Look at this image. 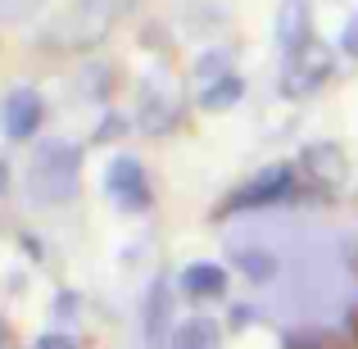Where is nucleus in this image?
<instances>
[{
    "label": "nucleus",
    "mask_w": 358,
    "mask_h": 349,
    "mask_svg": "<svg viewBox=\"0 0 358 349\" xmlns=\"http://www.w3.org/2000/svg\"><path fill=\"white\" fill-rule=\"evenodd\" d=\"M141 0H69L45 23L41 45L45 50H96Z\"/></svg>",
    "instance_id": "1"
},
{
    "label": "nucleus",
    "mask_w": 358,
    "mask_h": 349,
    "mask_svg": "<svg viewBox=\"0 0 358 349\" xmlns=\"http://www.w3.org/2000/svg\"><path fill=\"white\" fill-rule=\"evenodd\" d=\"M78 168H82V150L69 141H45L36 145L32 164H27V186L41 204H69L78 195Z\"/></svg>",
    "instance_id": "2"
},
{
    "label": "nucleus",
    "mask_w": 358,
    "mask_h": 349,
    "mask_svg": "<svg viewBox=\"0 0 358 349\" xmlns=\"http://www.w3.org/2000/svg\"><path fill=\"white\" fill-rule=\"evenodd\" d=\"M290 191H295V173H290L286 164H272L263 168L259 177H250L245 186L227 195V204H222V213H245V209H263V204H281L290 200Z\"/></svg>",
    "instance_id": "3"
},
{
    "label": "nucleus",
    "mask_w": 358,
    "mask_h": 349,
    "mask_svg": "<svg viewBox=\"0 0 358 349\" xmlns=\"http://www.w3.org/2000/svg\"><path fill=\"white\" fill-rule=\"evenodd\" d=\"M331 50H327L322 41H308V45H299L295 55H286V73H281V91L286 96H313L317 87H322L327 78H331Z\"/></svg>",
    "instance_id": "4"
},
{
    "label": "nucleus",
    "mask_w": 358,
    "mask_h": 349,
    "mask_svg": "<svg viewBox=\"0 0 358 349\" xmlns=\"http://www.w3.org/2000/svg\"><path fill=\"white\" fill-rule=\"evenodd\" d=\"M105 191H109V200H114L118 209H127V213L150 209V177H145V168H141L131 155H118L114 164H109Z\"/></svg>",
    "instance_id": "5"
},
{
    "label": "nucleus",
    "mask_w": 358,
    "mask_h": 349,
    "mask_svg": "<svg viewBox=\"0 0 358 349\" xmlns=\"http://www.w3.org/2000/svg\"><path fill=\"white\" fill-rule=\"evenodd\" d=\"M299 173H304L317 191H341L345 177H350V159H345L341 145L317 141V145H304V155H299Z\"/></svg>",
    "instance_id": "6"
},
{
    "label": "nucleus",
    "mask_w": 358,
    "mask_h": 349,
    "mask_svg": "<svg viewBox=\"0 0 358 349\" xmlns=\"http://www.w3.org/2000/svg\"><path fill=\"white\" fill-rule=\"evenodd\" d=\"M41 114H45V105L32 87H14L0 100V127H5L9 141H32L36 127H41Z\"/></svg>",
    "instance_id": "7"
},
{
    "label": "nucleus",
    "mask_w": 358,
    "mask_h": 349,
    "mask_svg": "<svg viewBox=\"0 0 358 349\" xmlns=\"http://www.w3.org/2000/svg\"><path fill=\"white\" fill-rule=\"evenodd\" d=\"M177 100L173 96H164V91H145L141 96V127L150 131V136H164V131H173L177 127Z\"/></svg>",
    "instance_id": "8"
},
{
    "label": "nucleus",
    "mask_w": 358,
    "mask_h": 349,
    "mask_svg": "<svg viewBox=\"0 0 358 349\" xmlns=\"http://www.w3.org/2000/svg\"><path fill=\"white\" fill-rule=\"evenodd\" d=\"M182 290L191 299H222V290H227V272H222L218 263H191V268L182 272Z\"/></svg>",
    "instance_id": "9"
},
{
    "label": "nucleus",
    "mask_w": 358,
    "mask_h": 349,
    "mask_svg": "<svg viewBox=\"0 0 358 349\" xmlns=\"http://www.w3.org/2000/svg\"><path fill=\"white\" fill-rule=\"evenodd\" d=\"M218 345H222V332L209 318H191V322L173 327V336H168V349H218Z\"/></svg>",
    "instance_id": "10"
},
{
    "label": "nucleus",
    "mask_w": 358,
    "mask_h": 349,
    "mask_svg": "<svg viewBox=\"0 0 358 349\" xmlns=\"http://www.w3.org/2000/svg\"><path fill=\"white\" fill-rule=\"evenodd\" d=\"M168 318H173V299H168V281H155V290H150L145 299V341L150 345H164L168 336Z\"/></svg>",
    "instance_id": "11"
},
{
    "label": "nucleus",
    "mask_w": 358,
    "mask_h": 349,
    "mask_svg": "<svg viewBox=\"0 0 358 349\" xmlns=\"http://www.w3.org/2000/svg\"><path fill=\"white\" fill-rule=\"evenodd\" d=\"M277 32H281V45H286V55H295L299 45H308V41H313V27H308V9H304V5H286V14H281Z\"/></svg>",
    "instance_id": "12"
},
{
    "label": "nucleus",
    "mask_w": 358,
    "mask_h": 349,
    "mask_svg": "<svg viewBox=\"0 0 358 349\" xmlns=\"http://www.w3.org/2000/svg\"><path fill=\"white\" fill-rule=\"evenodd\" d=\"M241 91H245V87H241V78H236V73H222L218 82H209V87H204L200 105L209 109V114H213V109H231V105L241 100Z\"/></svg>",
    "instance_id": "13"
},
{
    "label": "nucleus",
    "mask_w": 358,
    "mask_h": 349,
    "mask_svg": "<svg viewBox=\"0 0 358 349\" xmlns=\"http://www.w3.org/2000/svg\"><path fill=\"white\" fill-rule=\"evenodd\" d=\"M236 268H241L250 281H268V277H277V259H272L268 250H241V254H236Z\"/></svg>",
    "instance_id": "14"
},
{
    "label": "nucleus",
    "mask_w": 358,
    "mask_h": 349,
    "mask_svg": "<svg viewBox=\"0 0 358 349\" xmlns=\"http://www.w3.org/2000/svg\"><path fill=\"white\" fill-rule=\"evenodd\" d=\"M281 349H350V345H345L341 336H331V332H317V327H304V332H290Z\"/></svg>",
    "instance_id": "15"
},
{
    "label": "nucleus",
    "mask_w": 358,
    "mask_h": 349,
    "mask_svg": "<svg viewBox=\"0 0 358 349\" xmlns=\"http://www.w3.org/2000/svg\"><path fill=\"white\" fill-rule=\"evenodd\" d=\"M341 45H345L350 55H358V14L350 18V23H345V32H341Z\"/></svg>",
    "instance_id": "16"
},
{
    "label": "nucleus",
    "mask_w": 358,
    "mask_h": 349,
    "mask_svg": "<svg viewBox=\"0 0 358 349\" xmlns=\"http://www.w3.org/2000/svg\"><path fill=\"white\" fill-rule=\"evenodd\" d=\"M36 349H73L69 336H59V332H45L41 341H36Z\"/></svg>",
    "instance_id": "17"
},
{
    "label": "nucleus",
    "mask_w": 358,
    "mask_h": 349,
    "mask_svg": "<svg viewBox=\"0 0 358 349\" xmlns=\"http://www.w3.org/2000/svg\"><path fill=\"white\" fill-rule=\"evenodd\" d=\"M114 136H122V122H105V127L96 131V141H114Z\"/></svg>",
    "instance_id": "18"
},
{
    "label": "nucleus",
    "mask_w": 358,
    "mask_h": 349,
    "mask_svg": "<svg viewBox=\"0 0 358 349\" xmlns=\"http://www.w3.org/2000/svg\"><path fill=\"white\" fill-rule=\"evenodd\" d=\"M350 332H354V345H358V308H354V318H350Z\"/></svg>",
    "instance_id": "19"
}]
</instances>
